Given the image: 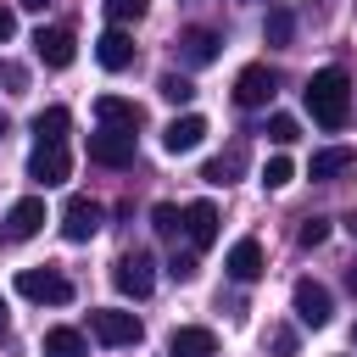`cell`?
I'll return each mask as SVG.
<instances>
[{
	"mask_svg": "<svg viewBox=\"0 0 357 357\" xmlns=\"http://www.w3.org/2000/svg\"><path fill=\"white\" fill-rule=\"evenodd\" d=\"M301 100H307V112H312L318 128H346V117H351V78L340 67H324V73L307 78Z\"/></svg>",
	"mask_w": 357,
	"mask_h": 357,
	"instance_id": "1",
	"label": "cell"
},
{
	"mask_svg": "<svg viewBox=\"0 0 357 357\" xmlns=\"http://www.w3.org/2000/svg\"><path fill=\"white\" fill-rule=\"evenodd\" d=\"M89 335L100 346H139L145 340V324L134 312H123V307H95L89 312Z\"/></svg>",
	"mask_w": 357,
	"mask_h": 357,
	"instance_id": "2",
	"label": "cell"
},
{
	"mask_svg": "<svg viewBox=\"0 0 357 357\" xmlns=\"http://www.w3.org/2000/svg\"><path fill=\"white\" fill-rule=\"evenodd\" d=\"M17 290H22L28 301H50V307H67V301H73V279L56 273V268H22V273H17Z\"/></svg>",
	"mask_w": 357,
	"mask_h": 357,
	"instance_id": "3",
	"label": "cell"
},
{
	"mask_svg": "<svg viewBox=\"0 0 357 357\" xmlns=\"http://www.w3.org/2000/svg\"><path fill=\"white\" fill-rule=\"evenodd\" d=\"M156 262L145 257V251H123L117 262H112V284L123 290V296H134V301H145L151 296V284H156V273H151Z\"/></svg>",
	"mask_w": 357,
	"mask_h": 357,
	"instance_id": "4",
	"label": "cell"
},
{
	"mask_svg": "<svg viewBox=\"0 0 357 357\" xmlns=\"http://www.w3.org/2000/svg\"><path fill=\"white\" fill-rule=\"evenodd\" d=\"M290 307H296V324H307V329H324V324H329V312H335V296H329L318 279H296V290H290Z\"/></svg>",
	"mask_w": 357,
	"mask_h": 357,
	"instance_id": "5",
	"label": "cell"
},
{
	"mask_svg": "<svg viewBox=\"0 0 357 357\" xmlns=\"http://www.w3.org/2000/svg\"><path fill=\"white\" fill-rule=\"evenodd\" d=\"M67 173H73L67 145H61V139H39L33 156H28V178H39V184H67Z\"/></svg>",
	"mask_w": 357,
	"mask_h": 357,
	"instance_id": "6",
	"label": "cell"
},
{
	"mask_svg": "<svg viewBox=\"0 0 357 357\" xmlns=\"http://www.w3.org/2000/svg\"><path fill=\"white\" fill-rule=\"evenodd\" d=\"M100 218H106V212H100L95 195H67V206H61V234H67L73 245H84V240L100 229Z\"/></svg>",
	"mask_w": 357,
	"mask_h": 357,
	"instance_id": "7",
	"label": "cell"
},
{
	"mask_svg": "<svg viewBox=\"0 0 357 357\" xmlns=\"http://www.w3.org/2000/svg\"><path fill=\"white\" fill-rule=\"evenodd\" d=\"M39 229H45V201H39V195H28V201H17V206L6 212L0 240H6V245H22V240H33Z\"/></svg>",
	"mask_w": 357,
	"mask_h": 357,
	"instance_id": "8",
	"label": "cell"
},
{
	"mask_svg": "<svg viewBox=\"0 0 357 357\" xmlns=\"http://www.w3.org/2000/svg\"><path fill=\"white\" fill-rule=\"evenodd\" d=\"M95 117H100V128H117V134L145 128V106L139 100H123V95H100L95 100Z\"/></svg>",
	"mask_w": 357,
	"mask_h": 357,
	"instance_id": "9",
	"label": "cell"
},
{
	"mask_svg": "<svg viewBox=\"0 0 357 357\" xmlns=\"http://www.w3.org/2000/svg\"><path fill=\"white\" fill-rule=\"evenodd\" d=\"M223 268H229V279H234V284H257V279H262V268H268V262H262V240H251V234H245V240H234V245H229V257H223Z\"/></svg>",
	"mask_w": 357,
	"mask_h": 357,
	"instance_id": "10",
	"label": "cell"
},
{
	"mask_svg": "<svg viewBox=\"0 0 357 357\" xmlns=\"http://www.w3.org/2000/svg\"><path fill=\"white\" fill-rule=\"evenodd\" d=\"M89 162H100V167H128V162H134V134H117V128L89 134Z\"/></svg>",
	"mask_w": 357,
	"mask_h": 357,
	"instance_id": "11",
	"label": "cell"
},
{
	"mask_svg": "<svg viewBox=\"0 0 357 357\" xmlns=\"http://www.w3.org/2000/svg\"><path fill=\"white\" fill-rule=\"evenodd\" d=\"M167 357H218V335L206 324H178L167 335Z\"/></svg>",
	"mask_w": 357,
	"mask_h": 357,
	"instance_id": "12",
	"label": "cell"
},
{
	"mask_svg": "<svg viewBox=\"0 0 357 357\" xmlns=\"http://www.w3.org/2000/svg\"><path fill=\"white\" fill-rule=\"evenodd\" d=\"M206 139V117H195V112H184V117H173L167 128H162V151L167 156H184V151H195Z\"/></svg>",
	"mask_w": 357,
	"mask_h": 357,
	"instance_id": "13",
	"label": "cell"
},
{
	"mask_svg": "<svg viewBox=\"0 0 357 357\" xmlns=\"http://www.w3.org/2000/svg\"><path fill=\"white\" fill-rule=\"evenodd\" d=\"M33 56L61 73V67H73L78 50H73V33H67V28H39V33H33Z\"/></svg>",
	"mask_w": 357,
	"mask_h": 357,
	"instance_id": "14",
	"label": "cell"
},
{
	"mask_svg": "<svg viewBox=\"0 0 357 357\" xmlns=\"http://www.w3.org/2000/svg\"><path fill=\"white\" fill-rule=\"evenodd\" d=\"M234 100L251 112V106H268L273 100V73L257 61V67H240V78H234Z\"/></svg>",
	"mask_w": 357,
	"mask_h": 357,
	"instance_id": "15",
	"label": "cell"
},
{
	"mask_svg": "<svg viewBox=\"0 0 357 357\" xmlns=\"http://www.w3.org/2000/svg\"><path fill=\"white\" fill-rule=\"evenodd\" d=\"M218 50H223V39H218L212 28H184V33H178V61H190V67L218 61Z\"/></svg>",
	"mask_w": 357,
	"mask_h": 357,
	"instance_id": "16",
	"label": "cell"
},
{
	"mask_svg": "<svg viewBox=\"0 0 357 357\" xmlns=\"http://www.w3.org/2000/svg\"><path fill=\"white\" fill-rule=\"evenodd\" d=\"M95 56H100L106 73H128V67H134V39H128L123 28H106V33L95 39Z\"/></svg>",
	"mask_w": 357,
	"mask_h": 357,
	"instance_id": "17",
	"label": "cell"
},
{
	"mask_svg": "<svg viewBox=\"0 0 357 357\" xmlns=\"http://www.w3.org/2000/svg\"><path fill=\"white\" fill-rule=\"evenodd\" d=\"M184 234H190L195 251L212 245V240H218V206H212V201H190V206H184Z\"/></svg>",
	"mask_w": 357,
	"mask_h": 357,
	"instance_id": "18",
	"label": "cell"
},
{
	"mask_svg": "<svg viewBox=\"0 0 357 357\" xmlns=\"http://www.w3.org/2000/svg\"><path fill=\"white\" fill-rule=\"evenodd\" d=\"M351 167H357V151H351V145H329V151H312L307 178H340V173H351Z\"/></svg>",
	"mask_w": 357,
	"mask_h": 357,
	"instance_id": "19",
	"label": "cell"
},
{
	"mask_svg": "<svg viewBox=\"0 0 357 357\" xmlns=\"http://www.w3.org/2000/svg\"><path fill=\"white\" fill-rule=\"evenodd\" d=\"M240 167H245V145L234 139L223 156H212V162L201 167V178H206V184H234V173H240Z\"/></svg>",
	"mask_w": 357,
	"mask_h": 357,
	"instance_id": "20",
	"label": "cell"
},
{
	"mask_svg": "<svg viewBox=\"0 0 357 357\" xmlns=\"http://www.w3.org/2000/svg\"><path fill=\"white\" fill-rule=\"evenodd\" d=\"M45 357H84V335L78 329H45Z\"/></svg>",
	"mask_w": 357,
	"mask_h": 357,
	"instance_id": "21",
	"label": "cell"
},
{
	"mask_svg": "<svg viewBox=\"0 0 357 357\" xmlns=\"http://www.w3.org/2000/svg\"><path fill=\"white\" fill-rule=\"evenodd\" d=\"M156 95L173 100V106H190V100H195V84H190L184 73H162V78H156Z\"/></svg>",
	"mask_w": 357,
	"mask_h": 357,
	"instance_id": "22",
	"label": "cell"
},
{
	"mask_svg": "<svg viewBox=\"0 0 357 357\" xmlns=\"http://www.w3.org/2000/svg\"><path fill=\"white\" fill-rule=\"evenodd\" d=\"M67 123H73V112H67V106H45V112L33 117V134H39V139H61V134H67Z\"/></svg>",
	"mask_w": 357,
	"mask_h": 357,
	"instance_id": "23",
	"label": "cell"
},
{
	"mask_svg": "<svg viewBox=\"0 0 357 357\" xmlns=\"http://www.w3.org/2000/svg\"><path fill=\"white\" fill-rule=\"evenodd\" d=\"M296 33V11L290 6H268V45H290Z\"/></svg>",
	"mask_w": 357,
	"mask_h": 357,
	"instance_id": "24",
	"label": "cell"
},
{
	"mask_svg": "<svg viewBox=\"0 0 357 357\" xmlns=\"http://www.w3.org/2000/svg\"><path fill=\"white\" fill-rule=\"evenodd\" d=\"M100 11L112 17V28H128V22L145 17V0H100Z\"/></svg>",
	"mask_w": 357,
	"mask_h": 357,
	"instance_id": "25",
	"label": "cell"
},
{
	"mask_svg": "<svg viewBox=\"0 0 357 357\" xmlns=\"http://www.w3.org/2000/svg\"><path fill=\"white\" fill-rule=\"evenodd\" d=\"M151 229H156V234H178V229H184V212H178L173 201H156V206H151Z\"/></svg>",
	"mask_w": 357,
	"mask_h": 357,
	"instance_id": "26",
	"label": "cell"
},
{
	"mask_svg": "<svg viewBox=\"0 0 357 357\" xmlns=\"http://www.w3.org/2000/svg\"><path fill=\"white\" fill-rule=\"evenodd\" d=\"M262 134H268V139H273V145H290V139H296V134H301V128H296V117H290V112H273V117H268V128H262Z\"/></svg>",
	"mask_w": 357,
	"mask_h": 357,
	"instance_id": "27",
	"label": "cell"
},
{
	"mask_svg": "<svg viewBox=\"0 0 357 357\" xmlns=\"http://www.w3.org/2000/svg\"><path fill=\"white\" fill-rule=\"evenodd\" d=\"M290 178H296V162H290V156H273V162L262 167V184H268V190H284Z\"/></svg>",
	"mask_w": 357,
	"mask_h": 357,
	"instance_id": "28",
	"label": "cell"
},
{
	"mask_svg": "<svg viewBox=\"0 0 357 357\" xmlns=\"http://www.w3.org/2000/svg\"><path fill=\"white\" fill-rule=\"evenodd\" d=\"M296 240L312 251V245H324L329 240V218H301V229H296Z\"/></svg>",
	"mask_w": 357,
	"mask_h": 357,
	"instance_id": "29",
	"label": "cell"
},
{
	"mask_svg": "<svg viewBox=\"0 0 357 357\" xmlns=\"http://www.w3.org/2000/svg\"><path fill=\"white\" fill-rule=\"evenodd\" d=\"M262 346H268L273 357H290V351H296V329H284V324H279V329H268V340H262Z\"/></svg>",
	"mask_w": 357,
	"mask_h": 357,
	"instance_id": "30",
	"label": "cell"
},
{
	"mask_svg": "<svg viewBox=\"0 0 357 357\" xmlns=\"http://www.w3.org/2000/svg\"><path fill=\"white\" fill-rule=\"evenodd\" d=\"M167 273H173L178 284H190V279H195V257H190V251H184V257H173V262H167Z\"/></svg>",
	"mask_w": 357,
	"mask_h": 357,
	"instance_id": "31",
	"label": "cell"
},
{
	"mask_svg": "<svg viewBox=\"0 0 357 357\" xmlns=\"http://www.w3.org/2000/svg\"><path fill=\"white\" fill-rule=\"evenodd\" d=\"M11 33H17V11H11V6H0V45H6Z\"/></svg>",
	"mask_w": 357,
	"mask_h": 357,
	"instance_id": "32",
	"label": "cell"
},
{
	"mask_svg": "<svg viewBox=\"0 0 357 357\" xmlns=\"http://www.w3.org/2000/svg\"><path fill=\"white\" fill-rule=\"evenodd\" d=\"M17 6H28V11H45V6H50V0H17Z\"/></svg>",
	"mask_w": 357,
	"mask_h": 357,
	"instance_id": "33",
	"label": "cell"
},
{
	"mask_svg": "<svg viewBox=\"0 0 357 357\" xmlns=\"http://www.w3.org/2000/svg\"><path fill=\"white\" fill-rule=\"evenodd\" d=\"M6 134H11V117H6V112H0V139H6Z\"/></svg>",
	"mask_w": 357,
	"mask_h": 357,
	"instance_id": "34",
	"label": "cell"
},
{
	"mask_svg": "<svg viewBox=\"0 0 357 357\" xmlns=\"http://www.w3.org/2000/svg\"><path fill=\"white\" fill-rule=\"evenodd\" d=\"M346 229H351V240H357V212H351V218H346Z\"/></svg>",
	"mask_w": 357,
	"mask_h": 357,
	"instance_id": "35",
	"label": "cell"
},
{
	"mask_svg": "<svg viewBox=\"0 0 357 357\" xmlns=\"http://www.w3.org/2000/svg\"><path fill=\"white\" fill-rule=\"evenodd\" d=\"M346 279H351V290H357V268H351V273H346Z\"/></svg>",
	"mask_w": 357,
	"mask_h": 357,
	"instance_id": "36",
	"label": "cell"
},
{
	"mask_svg": "<svg viewBox=\"0 0 357 357\" xmlns=\"http://www.w3.org/2000/svg\"><path fill=\"white\" fill-rule=\"evenodd\" d=\"M0 329H6V301H0Z\"/></svg>",
	"mask_w": 357,
	"mask_h": 357,
	"instance_id": "37",
	"label": "cell"
}]
</instances>
